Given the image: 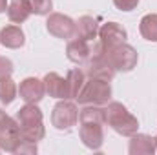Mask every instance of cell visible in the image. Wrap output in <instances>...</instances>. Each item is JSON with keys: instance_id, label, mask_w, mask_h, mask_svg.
Listing matches in <instances>:
<instances>
[{"instance_id": "obj_21", "label": "cell", "mask_w": 157, "mask_h": 155, "mask_svg": "<svg viewBox=\"0 0 157 155\" xmlns=\"http://www.w3.org/2000/svg\"><path fill=\"white\" fill-rule=\"evenodd\" d=\"M113 4H115V7L121 9V11H132V9L137 7L139 0H113Z\"/></svg>"}, {"instance_id": "obj_7", "label": "cell", "mask_w": 157, "mask_h": 155, "mask_svg": "<svg viewBox=\"0 0 157 155\" xmlns=\"http://www.w3.org/2000/svg\"><path fill=\"white\" fill-rule=\"evenodd\" d=\"M20 142H22V135L15 117L6 115V119L0 122V148L9 153H15Z\"/></svg>"}, {"instance_id": "obj_2", "label": "cell", "mask_w": 157, "mask_h": 155, "mask_svg": "<svg viewBox=\"0 0 157 155\" xmlns=\"http://www.w3.org/2000/svg\"><path fill=\"white\" fill-rule=\"evenodd\" d=\"M15 120L20 128L22 141L39 142L44 139V117L37 104H26L24 108H20L15 115Z\"/></svg>"}, {"instance_id": "obj_15", "label": "cell", "mask_w": 157, "mask_h": 155, "mask_svg": "<svg viewBox=\"0 0 157 155\" xmlns=\"http://www.w3.org/2000/svg\"><path fill=\"white\" fill-rule=\"evenodd\" d=\"M86 80H88V77H86L84 70H80V68H75V70L68 71L66 82H68V97L70 99H77L78 93L84 88V84H86Z\"/></svg>"}, {"instance_id": "obj_22", "label": "cell", "mask_w": 157, "mask_h": 155, "mask_svg": "<svg viewBox=\"0 0 157 155\" xmlns=\"http://www.w3.org/2000/svg\"><path fill=\"white\" fill-rule=\"evenodd\" d=\"M13 73V62L6 57H0V77H9Z\"/></svg>"}, {"instance_id": "obj_6", "label": "cell", "mask_w": 157, "mask_h": 155, "mask_svg": "<svg viewBox=\"0 0 157 155\" xmlns=\"http://www.w3.org/2000/svg\"><path fill=\"white\" fill-rule=\"evenodd\" d=\"M137 59H139L137 51L132 46H128L126 42L108 49V60L115 71H132L137 64Z\"/></svg>"}, {"instance_id": "obj_11", "label": "cell", "mask_w": 157, "mask_h": 155, "mask_svg": "<svg viewBox=\"0 0 157 155\" xmlns=\"http://www.w3.org/2000/svg\"><path fill=\"white\" fill-rule=\"evenodd\" d=\"M66 55L71 62L75 64H84L90 55H91V47H90V42L84 39H78V37H73V39L68 40V46H66Z\"/></svg>"}, {"instance_id": "obj_3", "label": "cell", "mask_w": 157, "mask_h": 155, "mask_svg": "<svg viewBox=\"0 0 157 155\" xmlns=\"http://www.w3.org/2000/svg\"><path fill=\"white\" fill-rule=\"evenodd\" d=\"M104 117H106V124L112 130H115L119 135L132 137L139 130L137 119L132 115L126 110V106H122L121 102H115V100L106 102L104 104Z\"/></svg>"}, {"instance_id": "obj_13", "label": "cell", "mask_w": 157, "mask_h": 155, "mask_svg": "<svg viewBox=\"0 0 157 155\" xmlns=\"http://www.w3.org/2000/svg\"><path fill=\"white\" fill-rule=\"evenodd\" d=\"M75 37L84 40H93L99 37V22L97 18L90 17V15H84L80 17L77 22H75Z\"/></svg>"}, {"instance_id": "obj_20", "label": "cell", "mask_w": 157, "mask_h": 155, "mask_svg": "<svg viewBox=\"0 0 157 155\" xmlns=\"http://www.w3.org/2000/svg\"><path fill=\"white\" fill-rule=\"evenodd\" d=\"M26 4L35 15H49L53 9V0H26Z\"/></svg>"}, {"instance_id": "obj_9", "label": "cell", "mask_w": 157, "mask_h": 155, "mask_svg": "<svg viewBox=\"0 0 157 155\" xmlns=\"http://www.w3.org/2000/svg\"><path fill=\"white\" fill-rule=\"evenodd\" d=\"M126 37H128L126 29L121 24H117V22H108V24H104V26L99 28V42L106 49H112L115 46L124 44Z\"/></svg>"}, {"instance_id": "obj_25", "label": "cell", "mask_w": 157, "mask_h": 155, "mask_svg": "<svg viewBox=\"0 0 157 155\" xmlns=\"http://www.w3.org/2000/svg\"><path fill=\"white\" fill-rule=\"evenodd\" d=\"M154 139H155V150H157V135H155V137H154Z\"/></svg>"}, {"instance_id": "obj_19", "label": "cell", "mask_w": 157, "mask_h": 155, "mask_svg": "<svg viewBox=\"0 0 157 155\" xmlns=\"http://www.w3.org/2000/svg\"><path fill=\"white\" fill-rule=\"evenodd\" d=\"M18 95V88L17 84L9 77H0V102L2 104H11Z\"/></svg>"}, {"instance_id": "obj_23", "label": "cell", "mask_w": 157, "mask_h": 155, "mask_svg": "<svg viewBox=\"0 0 157 155\" xmlns=\"http://www.w3.org/2000/svg\"><path fill=\"white\" fill-rule=\"evenodd\" d=\"M7 0H0V13H4V11H7Z\"/></svg>"}, {"instance_id": "obj_18", "label": "cell", "mask_w": 157, "mask_h": 155, "mask_svg": "<svg viewBox=\"0 0 157 155\" xmlns=\"http://www.w3.org/2000/svg\"><path fill=\"white\" fill-rule=\"evenodd\" d=\"M139 31H141L143 39L150 40V42H157V13L144 15V17L141 18Z\"/></svg>"}, {"instance_id": "obj_5", "label": "cell", "mask_w": 157, "mask_h": 155, "mask_svg": "<svg viewBox=\"0 0 157 155\" xmlns=\"http://www.w3.org/2000/svg\"><path fill=\"white\" fill-rule=\"evenodd\" d=\"M78 122V108L70 99H62L51 113V124L60 131H70Z\"/></svg>"}, {"instance_id": "obj_24", "label": "cell", "mask_w": 157, "mask_h": 155, "mask_svg": "<svg viewBox=\"0 0 157 155\" xmlns=\"http://www.w3.org/2000/svg\"><path fill=\"white\" fill-rule=\"evenodd\" d=\"M4 119H6V112H2V110H0V122H2Z\"/></svg>"}, {"instance_id": "obj_17", "label": "cell", "mask_w": 157, "mask_h": 155, "mask_svg": "<svg viewBox=\"0 0 157 155\" xmlns=\"http://www.w3.org/2000/svg\"><path fill=\"white\" fill-rule=\"evenodd\" d=\"M31 9L26 4V0H11L7 6V17L13 24H22L29 18Z\"/></svg>"}, {"instance_id": "obj_1", "label": "cell", "mask_w": 157, "mask_h": 155, "mask_svg": "<svg viewBox=\"0 0 157 155\" xmlns=\"http://www.w3.org/2000/svg\"><path fill=\"white\" fill-rule=\"evenodd\" d=\"M78 124L82 142L91 150H99L104 142V106H84L78 112Z\"/></svg>"}, {"instance_id": "obj_16", "label": "cell", "mask_w": 157, "mask_h": 155, "mask_svg": "<svg viewBox=\"0 0 157 155\" xmlns=\"http://www.w3.org/2000/svg\"><path fill=\"white\" fill-rule=\"evenodd\" d=\"M155 139L154 137H148V135H132V141H130V153H155Z\"/></svg>"}, {"instance_id": "obj_12", "label": "cell", "mask_w": 157, "mask_h": 155, "mask_svg": "<svg viewBox=\"0 0 157 155\" xmlns=\"http://www.w3.org/2000/svg\"><path fill=\"white\" fill-rule=\"evenodd\" d=\"M42 82H44L46 93L49 97H53V99H70L68 97V82L59 73H55V71L48 73L46 77L42 78Z\"/></svg>"}, {"instance_id": "obj_14", "label": "cell", "mask_w": 157, "mask_h": 155, "mask_svg": "<svg viewBox=\"0 0 157 155\" xmlns=\"http://www.w3.org/2000/svg\"><path fill=\"white\" fill-rule=\"evenodd\" d=\"M0 44L9 47V49H18L26 44L24 31L18 26H6L0 31Z\"/></svg>"}, {"instance_id": "obj_4", "label": "cell", "mask_w": 157, "mask_h": 155, "mask_svg": "<svg viewBox=\"0 0 157 155\" xmlns=\"http://www.w3.org/2000/svg\"><path fill=\"white\" fill-rule=\"evenodd\" d=\"M112 99V86L110 80L102 78H88L82 91L78 93L77 102L80 106H104Z\"/></svg>"}, {"instance_id": "obj_8", "label": "cell", "mask_w": 157, "mask_h": 155, "mask_svg": "<svg viewBox=\"0 0 157 155\" xmlns=\"http://www.w3.org/2000/svg\"><path fill=\"white\" fill-rule=\"evenodd\" d=\"M48 31L57 39L70 40L75 37V20L62 13H51L46 22Z\"/></svg>"}, {"instance_id": "obj_10", "label": "cell", "mask_w": 157, "mask_h": 155, "mask_svg": "<svg viewBox=\"0 0 157 155\" xmlns=\"http://www.w3.org/2000/svg\"><path fill=\"white\" fill-rule=\"evenodd\" d=\"M18 95L26 104H37L44 99L46 95V88L44 82L37 77H28L24 78L18 86Z\"/></svg>"}]
</instances>
